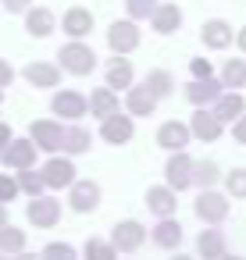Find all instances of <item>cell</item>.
Wrapping results in <instances>:
<instances>
[{"label": "cell", "mask_w": 246, "mask_h": 260, "mask_svg": "<svg viewBox=\"0 0 246 260\" xmlns=\"http://www.w3.org/2000/svg\"><path fill=\"white\" fill-rule=\"evenodd\" d=\"M57 57H61L57 64H61L68 75H89V72L97 68V54H93V47H86L82 40H72V43H65Z\"/></svg>", "instance_id": "6da1fadb"}, {"label": "cell", "mask_w": 246, "mask_h": 260, "mask_svg": "<svg viewBox=\"0 0 246 260\" xmlns=\"http://www.w3.org/2000/svg\"><path fill=\"white\" fill-rule=\"evenodd\" d=\"M193 168H196V160H193L186 150L171 153V157H168V164H164V178H168V185H171L175 192L189 189V185H193Z\"/></svg>", "instance_id": "7a4b0ae2"}, {"label": "cell", "mask_w": 246, "mask_h": 260, "mask_svg": "<svg viewBox=\"0 0 246 260\" xmlns=\"http://www.w3.org/2000/svg\"><path fill=\"white\" fill-rule=\"evenodd\" d=\"M193 210H196L200 221H207V224H221V221L228 217V196H221V192H214V189H203V192L196 196Z\"/></svg>", "instance_id": "3957f363"}, {"label": "cell", "mask_w": 246, "mask_h": 260, "mask_svg": "<svg viewBox=\"0 0 246 260\" xmlns=\"http://www.w3.org/2000/svg\"><path fill=\"white\" fill-rule=\"evenodd\" d=\"M143 242H146V228L139 221H118L114 232H111V246L118 253H136Z\"/></svg>", "instance_id": "277c9868"}, {"label": "cell", "mask_w": 246, "mask_h": 260, "mask_svg": "<svg viewBox=\"0 0 246 260\" xmlns=\"http://www.w3.org/2000/svg\"><path fill=\"white\" fill-rule=\"evenodd\" d=\"M107 47L114 50V54H132L136 47H139V29H136V22L132 18H125V22H114L111 29H107Z\"/></svg>", "instance_id": "5b68a950"}, {"label": "cell", "mask_w": 246, "mask_h": 260, "mask_svg": "<svg viewBox=\"0 0 246 260\" xmlns=\"http://www.w3.org/2000/svg\"><path fill=\"white\" fill-rule=\"evenodd\" d=\"M50 111L61 114V118H68V121H79V118L89 114V96H82V93H75V89H65V93H57V96L50 100Z\"/></svg>", "instance_id": "8992f818"}, {"label": "cell", "mask_w": 246, "mask_h": 260, "mask_svg": "<svg viewBox=\"0 0 246 260\" xmlns=\"http://www.w3.org/2000/svg\"><path fill=\"white\" fill-rule=\"evenodd\" d=\"M221 128H225V121H221L214 111H207V107H196V114L189 118V132H193L200 143H218V139H221Z\"/></svg>", "instance_id": "52a82bcc"}, {"label": "cell", "mask_w": 246, "mask_h": 260, "mask_svg": "<svg viewBox=\"0 0 246 260\" xmlns=\"http://www.w3.org/2000/svg\"><path fill=\"white\" fill-rule=\"evenodd\" d=\"M40 175H43L47 189H65V185L72 189V185L79 182V178H75V164H72L68 157H50V160L43 164V171H40Z\"/></svg>", "instance_id": "ba28073f"}, {"label": "cell", "mask_w": 246, "mask_h": 260, "mask_svg": "<svg viewBox=\"0 0 246 260\" xmlns=\"http://www.w3.org/2000/svg\"><path fill=\"white\" fill-rule=\"evenodd\" d=\"M25 217H29V224H36V228H54L57 217H61V203H57L54 196H33V203L25 207Z\"/></svg>", "instance_id": "9c48e42d"}, {"label": "cell", "mask_w": 246, "mask_h": 260, "mask_svg": "<svg viewBox=\"0 0 246 260\" xmlns=\"http://www.w3.org/2000/svg\"><path fill=\"white\" fill-rule=\"evenodd\" d=\"M97 203H100V185L93 178H79L68 192V207L75 214H89V210H97Z\"/></svg>", "instance_id": "30bf717a"}, {"label": "cell", "mask_w": 246, "mask_h": 260, "mask_svg": "<svg viewBox=\"0 0 246 260\" xmlns=\"http://www.w3.org/2000/svg\"><path fill=\"white\" fill-rule=\"evenodd\" d=\"M36 143L33 139H11V146L0 153V160H4L8 168H15V171H25V168H33L36 164Z\"/></svg>", "instance_id": "8fae6325"}, {"label": "cell", "mask_w": 246, "mask_h": 260, "mask_svg": "<svg viewBox=\"0 0 246 260\" xmlns=\"http://www.w3.org/2000/svg\"><path fill=\"white\" fill-rule=\"evenodd\" d=\"M221 79H193L189 86H186V100L193 104V107H207V104H218V96H221Z\"/></svg>", "instance_id": "7c38bea8"}, {"label": "cell", "mask_w": 246, "mask_h": 260, "mask_svg": "<svg viewBox=\"0 0 246 260\" xmlns=\"http://www.w3.org/2000/svg\"><path fill=\"white\" fill-rule=\"evenodd\" d=\"M132 132H136V128H132V114H121V111H118V114H111V118L100 125V139H104V143H111V146L129 143V139H132Z\"/></svg>", "instance_id": "4fadbf2b"}, {"label": "cell", "mask_w": 246, "mask_h": 260, "mask_svg": "<svg viewBox=\"0 0 246 260\" xmlns=\"http://www.w3.org/2000/svg\"><path fill=\"white\" fill-rule=\"evenodd\" d=\"M189 139H193V132H189L186 121H164V125L157 128V146H164V150H171V153L186 150Z\"/></svg>", "instance_id": "5bb4252c"}, {"label": "cell", "mask_w": 246, "mask_h": 260, "mask_svg": "<svg viewBox=\"0 0 246 260\" xmlns=\"http://www.w3.org/2000/svg\"><path fill=\"white\" fill-rule=\"evenodd\" d=\"M125 111H129L132 118H150V114L157 111V96L150 93V86H132V89L125 93Z\"/></svg>", "instance_id": "9a60e30c"}, {"label": "cell", "mask_w": 246, "mask_h": 260, "mask_svg": "<svg viewBox=\"0 0 246 260\" xmlns=\"http://www.w3.org/2000/svg\"><path fill=\"white\" fill-rule=\"evenodd\" d=\"M61 136H65V128L57 125V121H33L29 125V139L40 146V150H61Z\"/></svg>", "instance_id": "2e32d148"}, {"label": "cell", "mask_w": 246, "mask_h": 260, "mask_svg": "<svg viewBox=\"0 0 246 260\" xmlns=\"http://www.w3.org/2000/svg\"><path fill=\"white\" fill-rule=\"evenodd\" d=\"M22 75L29 79V86H36V89H50V86H57V82H61V64L33 61V64H25V72H22Z\"/></svg>", "instance_id": "e0dca14e"}, {"label": "cell", "mask_w": 246, "mask_h": 260, "mask_svg": "<svg viewBox=\"0 0 246 260\" xmlns=\"http://www.w3.org/2000/svg\"><path fill=\"white\" fill-rule=\"evenodd\" d=\"M146 207H150V214H157V217H171L175 207H178L175 189H171V185H150V189H146Z\"/></svg>", "instance_id": "ac0fdd59"}, {"label": "cell", "mask_w": 246, "mask_h": 260, "mask_svg": "<svg viewBox=\"0 0 246 260\" xmlns=\"http://www.w3.org/2000/svg\"><path fill=\"white\" fill-rule=\"evenodd\" d=\"M61 29L72 36V40H86L93 32V15L86 8H68L65 18H61Z\"/></svg>", "instance_id": "d6986e66"}, {"label": "cell", "mask_w": 246, "mask_h": 260, "mask_svg": "<svg viewBox=\"0 0 246 260\" xmlns=\"http://www.w3.org/2000/svg\"><path fill=\"white\" fill-rule=\"evenodd\" d=\"M89 111H93V118L107 121L111 114H118V111H121V104H118V93H114L111 86H100V89H93V93H89Z\"/></svg>", "instance_id": "ffe728a7"}, {"label": "cell", "mask_w": 246, "mask_h": 260, "mask_svg": "<svg viewBox=\"0 0 246 260\" xmlns=\"http://www.w3.org/2000/svg\"><path fill=\"white\" fill-rule=\"evenodd\" d=\"M210 111H214L221 121H232V125H235V121L246 114V100H242V93H239V89H232V93H221V96H218V104H214Z\"/></svg>", "instance_id": "44dd1931"}, {"label": "cell", "mask_w": 246, "mask_h": 260, "mask_svg": "<svg viewBox=\"0 0 246 260\" xmlns=\"http://www.w3.org/2000/svg\"><path fill=\"white\" fill-rule=\"evenodd\" d=\"M54 25H57V18H54L50 8H29V11H25V29H29V36L47 40V36L54 32Z\"/></svg>", "instance_id": "7402d4cb"}, {"label": "cell", "mask_w": 246, "mask_h": 260, "mask_svg": "<svg viewBox=\"0 0 246 260\" xmlns=\"http://www.w3.org/2000/svg\"><path fill=\"white\" fill-rule=\"evenodd\" d=\"M200 40L210 47V50H225L232 40H235V29L228 25V22H221V18H214V22H207L203 25V32H200Z\"/></svg>", "instance_id": "603a6c76"}, {"label": "cell", "mask_w": 246, "mask_h": 260, "mask_svg": "<svg viewBox=\"0 0 246 260\" xmlns=\"http://www.w3.org/2000/svg\"><path fill=\"white\" fill-rule=\"evenodd\" d=\"M132 79H136V72H132V64H129V57H111L107 61V86L118 93V89H132Z\"/></svg>", "instance_id": "cb8c5ba5"}, {"label": "cell", "mask_w": 246, "mask_h": 260, "mask_svg": "<svg viewBox=\"0 0 246 260\" xmlns=\"http://www.w3.org/2000/svg\"><path fill=\"white\" fill-rule=\"evenodd\" d=\"M196 256H203V260H221V256H225V235H221L218 228H203V232L196 235Z\"/></svg>", "instance_id": "d4e9b609"}, {"label": "cell", "mask_w": 246, "mask_h": 260, "mask_svg": "<svg viewBox=\"0 0 246 260\" xmlns=\"http://www.w3.org/2000/svg\"><path fill=\"white\" fill-rule=\"evenodd\" d=\"M150 25H153V32H161V36L175 32V29L182 25V8H178V4H157Z\"/></svg>", "instance_id": "484cf974"}, {"label": "cell", "mask_w": 246, "mask_h": 260, "mask_svg": "<svg viewBox=\"0 0 246 260\" xmlns=\"http://www.w3.org/2000/svg\"><path fill=\"white\" fill-rule=\"evenodd\" d=\"M150 239L161 246V249H178L182 246V224L175 217H161V224L150 232Z\"/></svg>", "instance_id": "4316f807"}, {"label": "cell", "mask_w": 246, "mask_h": 260, "mask_svg": "<svg viewBox=\"0 0 246 260\" xmlns=\"http://www.w3.org/2000/svg\"><path fill=\"white\" fill-rule=\"evenodd\" d=\"M89 143H93V136H89L86 128H79V125L65 128V136H61V150H65V153H86Z\"/></svg>", "instance_id": "83f0119b"}, {"label": "cell", "mask_w": 246, "mask_h": 260, "mask_svg": "<svg viewBox=\"0 0 246 260\" xmlns=\"http://www.w3.org/2000/svg\"><path fill=\"white\" fill-rule=\"evenodd\" d=\"M221 86H228V89L246 86V61H242V57H232V61L221 68Z\"/></svg>", "instance_id": "f1b7e54d"}, {"label": "cell", "mask_w": 246, "mask_h": 260, "mask_svg": "<svg viewBox=\"0 0 246 260\" xmlns=\"http://www.w3.org/2000/svg\"><path fill=\"white\" fill-rule=\"evenodd\" d=\"M0 253H25V232L22 228H11V224H4L0 228Z\"/></svg>", "instance_id": "f546056e"}, {"label": "cell", "mask_w": 246, "mask_h": 260, "mask_svg": "<svg viewBox=\"0 0 246 260\" xmlns=\"http://www.w3.org/2000/svg\"><path fill=\"white\" fill-rule=\"evenodd\" d=\"M218 178H221V171H218V164H214V160H200V164L193 168V182H196L200 189H214V185H218Z\"/></svg>", "instance_id": "4dcf8cb0"}, {"label": "cell", "mask_w": 246, "mask_h": 260, "mask_svg": "<svg viewBox=\"0 0 246 260\" xmlns=\"http://www.w3.org/2000/svg\"><path fill=\"white\" fill-rule=\"evenodd\" d=\"M82 256L86 260H118V249L111 242H104V239H89L82 246Z\"/></svg>", "instance_id": "1f68e13d"}, {"label": "cell", "mask_w": 246, "mask_h": 260, "mask_svg": "<svg viewBox=\"0 0 246 260\" xmlns=\"http://www.w3.org/2000/svg\"><path fill=\"white\" fill-rule=\"evenodd\" d=\"M146 86H150V93H153V96L161 100V96H168V93H171L175 79H171V72L157 68V72H150V75H146Z\"/></svg>", "instance_id": "d6a6232c"}, {"label": "cell", "mask_w": 246, "mask_h": 260, "mask_svg": "<svg viewBox=\"0 0 246 260\" xmlns=\"http://www.w3.org/2000/svg\"><path fill=\"white\" fill-rule=\"evenodd\" d=\"M18 189H22V192H29V196H43L47 182H43V175H40V171L25 168V171H18Z\"/></svg>", "instance_id": "836d02e7"}, {"label": "cell", "mask_w": 246, "mask_h": 260, "mask_svg": "<svg viewBox=\"0 0 246 260\" xmlns=\"http://www.w3.org/2000/svg\"><path fill=\"white\" fill-rule=\"evenodd\" d=\"M225 189H228V196H235V200H246V168H235V171H228V175H225Z\"/></svg>", "instance_id": "e575fe53"}, {"label": "cell", "mask_w": 246, "mask_h": 260, "mask_svg": "<svg viewBox=\"0 0 246 260\" xmlns=\"http://www.w3.org/2000/svg\"><path fill=\"white\" fill-rule=\"evenodd\" d=\"M125 11H129L132 22H139V18H153L157 0H125Z\"/></svg>", "instance_id": "d590c367"}, {"label": "cell", "mask_w": 246, "mask_h": 260, "mask_svg": "<svg viewBox=\"0 0 246 260\" xmlns=\"http://www.w3.org/2000/svg\"><path fill=\"white\" fill-rule=\"evenodd\" d=\"M43 260H79V253L68 242H50V246H43Z\"/></svg>", "instance_id": "8d00e7d4"}, {"label": "cell", "mask_w": 246, "mask_h": 260, "mask_svg": "<svg viewBox=\"0 0 246 260\" xmlns=\"http://www.w3.org/2000/svg\"><path fill=\"white\" fill-rule=\"evenodd\" d=\"M18 192H22V189H18V178H11V175H0V207H4V203H11Z\"/></svg>", "instance_id": "74e56055"}, {"label": "cell", "mask_w": 246, "mask_h": 260, "mask_svg": "<svg viewBox=\"0 0 246 260\" xmlns=\"http://www.w3.org/2000/svg\"><path fill=\"white\" fill-rule=\"evenodd\" d=\"M189 72H193V79H214L210 57H193V61H189Z\"/></svg>", "instance_id": "f35d334b"}, {"label": "cell", "mask_w": 246, "mask_h": 260, "mask_svg": "<svg viewBox=\"0 0 246 260\" xmlns=\"http://www.w3.org/2000/svg\"><path fill=\"white\" fill-rule=\"evenodd\" d=\"M15 82V68L8 64V61H0V89H4L8 93V86Z\"/></svg>", "instance_id": "ab89813d"}, {"label": "cell", "mask_w": 246, "mask_h": 260, "mask_svg": "<svg viewBox=\"0 0 246 260\" xmlns=\"http://www.w3.org/2000/svg\"><path fill=\"white\" fill-rule=\"evenodd\" d=\"M29 8H33V0H4V11H11V15H22Z\"/></svg>", "instance_id": "60d3db41"}, {"label": "cell", "mask_w": 246, "mask_h": 260, "mask_svg": "<svg viewBox=\"0 0 246 260\" xmlns=\"http://www.w3.org/2000/svg\"><path fill=\"white\" fill-rule=\"evenodd\" d=\"M232 139H235V143H242V146H246V114H242V118H239V121H235V125H232Z\"/></svg>", "instance_id": "b9f144b4"}, {"label": "cell", "mask_w": 246, "mask_h": 260, "mask_svg": "<svg viewBox=\"0 0 246 260\" xmlns=\"http://www.w3.org/2000/svg\"><path fill=\"white\" fill-rule=\"evenodd\" d=\"M11 139H15V136H11V128H8L4 121H0V153H4V150L11 146Z\"/></svg>", "instance_id": "7bdbcfd3"}, {"label": "cell", "mask_w": 246, "mask_h": 260, "mask_svg": "<svg viewBox=\"0 0 246 260\" xmlns=\"http://www.w3.org/2000/svg\"><path fill=\"white\" fill-rule=\"evenodd\" d=\"M235 47H239V50H242V54H246V25H242V29H239V32H235Z\"/></svg>", "instance_id": "ee69618b"}, {"label": "cell", "mask_w": 246, "mask_h": 260, "mask_svg": "<svg viewBox=\"0 0 246 260\" xmlns=\"http://www.w3.org/2000/svg\"><path fill=\"white\" fill-rule=\"evenodd\" d=\"M15 260H43V256H36V253H15Z\"/></svg>", "instance_id": "f6af8a7d"}, {"label": "cell", "mask_w": 246, "mask_h": 260, "mask_svg": "<svg viewBox=\"0 0 246 260\" xmlns=\"http://www.w3.org/2000/svg\"><path fill=\"white\" fill-rule=\"evenodd\" d=\"M4 224H8V210H4V207H0V228H4Z\"/></svg>", "instance_id": "bcb514c9"}, {"label": "cell", "mask_w": 246, "mask_h": 260, "mask_svg": "<svg viewBox=\"0 0 246 260\" xmlns=\"http://www.w3.org/2000/svg\"><path fill=\"white\" fill-rule=\"evenodd\" d=\"M171 260H193V256H186V253H178V256H171Z\"/></svg>", "instance_id": "7dc6e473"}, {"label": "cell", "mask_w": 246, "mask_h": 260, "mask_svg": "<svg viewBox=\"0 0 246 260\" xmlns=\"http://www.w3.org/2000/svg\"><path fill=\"white\" fill-rule=\"evenodd\" d=\"M221 260H246V256H228V253H225V256H221Z\"/></svg>", "instance_id": "c3c4849f"}, {"label": "cell", "mask_w": 246, "mask_h": 260, "mask_svg": "<svg viewBox=\"0 0 246 260\" xmlns=\"http://www.w3.org/2000/svg\"><path fill=\"white\" fill-rule=\"evenodd\" d=\"M0 100H4V89H0Z\"/></svg>", "instance_id": "681fc988"}, {"label": "cell", "mask_w": 246, "mask_h": 260, "mask_svg": "<svg viewBox=\"0 0 246 260\" xmlns=\"http://www.w3.org/2000/svg\"><path fill=\"white\" fill-rule=\"evenodd\" d=\"M0 260H8V256H0Z\"/></svg>", "instance_id": "f907efd6"}]
</instances>
